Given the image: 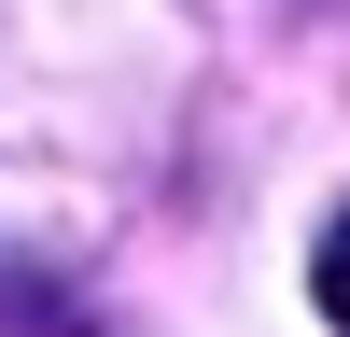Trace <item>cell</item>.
<instances>
[{
	"instance_id": "cell-1",
	"label": "cell",
	"mask_w": 350,
	"mask_h": 337,
	"mask_svg": "<svg viewBox=\"0 0 350 337\" xmlns=\"http://www.w3.org/2000/svg\"><path fill=\"white\" fill-rule=\"evenodd\" d=\"M308 281H323V323H336V337H350V211H336V225H323V267H308Z\"/></svg>"
}]
</instances>
